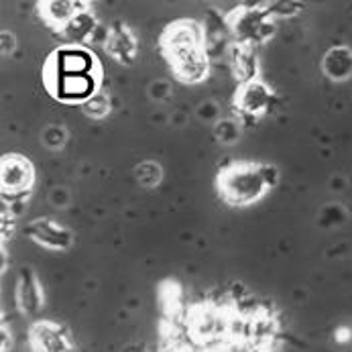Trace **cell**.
I'll return each mask as SVG.
<instances>
[{"mask_svg":"<svg viewBox=\"0 0 352 352\" xmlns=\"http://www.w3.org/2000/svg\"><path fill=\"white\" fill-rule=\"evenodd\" d=\"M265 177L263 173L254 171L251 167H234L232 171H226L222 175V194L226 196V200L243 204V201H251L256 198L263 190Z\"/></svg>","mask_w":352,"mask_h":352,"instance_id":"6da1fadb","label":"cell"},{"mask_svg":"<svg viewBox=\"0 0 352 352\" xmlns=\"http://www.w3.org/2000/svg\"><path fill=\"white\" fill-rule=\"evenodd\" d=\"M8 169L4 167V186L8 184V188H16V190H25L31 182V171H29V165L19 161V159H10L8 163Z\"/></svg>","mask_w":352,"mask_h":352,"instance_id":"7a4b0ae2","label":"cell"},{"mask_svg":"<svg viewBox=\"0 0 352 352\" xmlns=\"http://www.w3.org/2000/svg\"><path fill=\"white\" fill-rule=\"evenodd\" d=\"M35 236H37L39 241H43V243H50V245H53V247L67 245V241H69V236H67L65 232H61L59 228L51 226V224H47V222L37 224V228H35Z\"/></svg>","mask_w":352,"mask_h":352,"instance_id":"3957f363","label":"cell"},{"mask_svg":"<svg viewBox=\"0 0 352 352\" xmlns=\"http://www.w3.org/2000/svg\"><path fill=\"white\" fill-rule=\"evenodd\" d=\"M265 102V90L261 86H254V94H251V88L245 92V106L249 110H256Z\"/></svg>","mask_w":352,"mask_h":352,"instance_id":"277c9868","label":"cell"}]
</instances>
